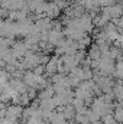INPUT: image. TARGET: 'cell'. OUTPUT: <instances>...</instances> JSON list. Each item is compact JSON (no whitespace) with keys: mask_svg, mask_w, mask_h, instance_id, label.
Here are the masks:
<instances>
[{"mask_svg":"<svg viewBox=\"0 0 123 124\" xmlns=\"http://www.w3.org/2000/svg\"><path fill=\"white\" fill-rule=\"evenodd\" d=\"M32 100L29 98V95H28V91L23 94H19V104L20 105H23V107H28V105H31Z\"/></svg>","mask_w":123,"mask_h":124,"instance_id":"cell-3","label":"cell"},{"mask_svg":"<svg viewBox=\"0 0 123 124\" xmlns=\"http://www.w3.org/2000/svg\"><path fill=\"white\" fill-rule=\"evenodd\" d=\"M81 124H90V123H81Z\"/></svg>","mask_w":123,"mask_h":124,"instance_id":"cell-5","label":"cell"},{"mask_svg":"<svg viewBox=\"0 0 123 124\" xmlns=\"http://www.w3.org/2000/svg\"><path fill=\"white\" fill-rule=\"evenodd\" d=\"M88 56H90L91 59H100V58H101V49H100V46H98L97 43H93L91 46H90V49H88Z\"/></svg>","mask_w":123,"mask_h":124,"instance_id":"cell-1","label":"cell"},{"mask_svg":"<svg viewBox=\"0 0 123 124\" xmlns=\"http://www.w3.org/2000/svg\"><path fill=\"white\" fill-rule=\"evenodd\" d=\"M75 114H77L75 107H74L72 104H67V105H65V108H64V117H65L67 120H74Z\"/></svg>","mask_w":123,"mask_h":124,"instance_id":"cell-2","label":"cell"},{"mask_svg":"<svg viewBox=\"0 0 123 124\" xmlns=\"http://www.w3.org/2000/svg\"><path fill=\"white\" fill-rule=\"evenodd\" d=\"M33 72H35L36 75H45V72H46V66L42 65V63H39L38 66L33 68Z\"/></svg>","mask_w":123,"mask_h":124,"instance_id":"cell-4","label":"cell"}]
</instances>
